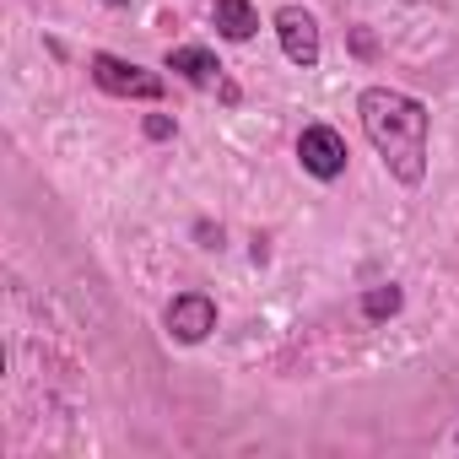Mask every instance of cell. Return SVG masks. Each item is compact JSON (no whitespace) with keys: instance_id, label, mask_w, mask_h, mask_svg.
<instances>
[{"instance_id":"obj_10","label":"cell","mask_w":459,"mask_h":459,"mask_svg":"<svg viewBox=\"0 0 459 459\" xmlns=\"http://www.w3.org/2000/svg\"><path fill=\"white\" fill-rule=\"evenodd\" d=\"M351 55H357V60H373V55H378V39H373L368 28H351Z\"/></svg>"},{"instance_id":"obj_7","label":"cell","mask_w":459,"mask_h":459,"mask_svg":"<svg viewBox=\"0 0 459 459\" xmlns=\"http://www.w3.org/2000/svg\"><path fill=\"white\" fill-rule=\"evenodd\" d=\"M168 71H178L189 87H211L216 76H221V60L205 49V44H178V49H168V60H162Z\"/></svg>"},{"instance_id":"obj_6","label":"cell","mask_w":459,"mask_h":459,"mask_svg":"<svg viewBox=\"0 0 459 459\" xmlns=\"http://www.w3.org/2000/svg\"><path fill=\"white\" fill-rule=\"evenodd\" d=\"M211 22L227 44H249L260 33V12L249 6V0H211Z\"/></svg>"},{"instance_id":"obj_1","label":"cell","mask_w":459,"mask_h":459,"mask_svg":"<svg viewBox=\"0 0 459 459\" xmlns=\"http://www.w3.org/2000/svg\"><path fill=\"white\" fill-rule=\"evenodd\" d=\"M357 119H362V135L373 141V152L384 157V168L416 189L427 178V135H432L427 103L400 87H362Z\"/></svg>"},{"instance_id":"obj_11","label":"cell","mask_w":459,"mask_h":459,"mask_svg":"<svg viewBox=\"0 0 459 459\" xmlns=\"http://www.w3.org/2000/svg\"><path fill=\"white\" fill-rule=\"evenodd\" d=\"M195 238H200L205 249H216V244H221V227H211V221H200V227H195Z\"/></svg>"},{"instance_id":"obj_12","label":"cell","mask_w":459,"mask_h":459,"mask_svg":"<svg viewBox=\"0 0 459 459\" xmlns=\"http://www.w3.org/2000/svg\"><path fill=\"white\" fill-rule=\"evenodd\" d=\"M103 6H114V12H125V6H130V0H103Z\"/></svg>"},{"instance_id":"obj_5","label":"cell","mask_w":459,"mask_h":459,"mask_svg":"<svg viewBox=\"0 0 459 459\" xmlns=\"http://www.w3.org/2000/svg\"><path fill=\"white\" fill-rule=\"evenodd\" d=\"M162 325H168V335H173V341H184V346H200V341L216 330V303H211L205 292H178V298L168 303Z\"/></svg>"},{"instance_id":"obj_2","label":"cell","mask_w":459,"mask_h":459,"mask_svg":"<svg viewBox=\"0 0 459 459\" xmlns=\"http://www.w3.org/2000/svg\"><path fill=\"white\" fill-rule=\"evenodd\" d=\"M87 71H92V82H98L108 98L162 103V92H168V82H162L157 71H146V65H135V60H119V55H92V60H87Z\"/></svg>"},{"instance_id":"obj_4","label":"cell","mask_w":459,"mask_h":459,"mask_svg":"<svg viewBox=\"0 0 459 459\" xmlns=\"http://www.w3.org/2000/svg\"><path fill=\"white\" fill-rule=\"evenodd\" d=\"M298 162H303V173H314V178H341L346 173V141H341V130H330V125H303V135H298Z\"/></svg>"},{"instance_id":"obj_9","label":"cell","mask_w":459,"mask_h":459,"mask_svg":"<svg viewBox=\"0 0 459 459\" xmlns=\"http://www.w3.org/2000/svg\"><path fill=\"white\" fill-rule=\"evenodd\" d=\"M141 130H146V141H173V135H178V125H173L168 114H146Z\"/></svg>"},{"instance_id":"obj_3","label":"cell","mask_w":459,"mask_h":459,"mask_svg":"<svg viewBox=\"0 0 459 459\" xmlns=\"http://www.w3.org/2000/svg\"><path fill=\"white\" fill-rule=\"evenodd\" d=\"M276 39H281V55H287L292 65H303V71H314L319 55H325L319 22H314V12H303V6H281V12H276Z\"/></svg>"},{"instance_id":"obj_8","label":"cell","mask_w":459,"mask_h":459,"mask_svg":"<svg viewBox=\"0 0 459 459\" xmlns=\"http://www.w3.org/2000/svg\"><path fill=\"white\" fill-rule=\"evenodd\" d=\"M400 308H405V292H400L394 281H384V287H368V292H362V319H373V325L394 319Z\"/></svg>"}]
</instances>
